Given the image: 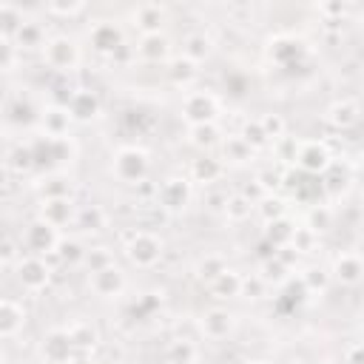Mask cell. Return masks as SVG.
<instances>
[{
  "instance_id": "cell-1",
  "label": "cell",
  "mask_w": 364,
  "mask_h": 364,
  "mask_svg": "<svg viewBox=\"0 0 364 364\" xmlns=\"http://www.w3.org/2000/svg\"><path fill=\"white\" fill-rule=\"evenodd\" d=\"M43 57H46V63L51 65V68H57V71H71L77 63H80V48H77V43L71 40V37H51L48 43H46V48H43Z\"/></svg>"
},
{
  "instance_id": "cell-2",
  "label": "cell",
  "mask_w": 364,
  "mask_h": 364,
  "mask_svg": "<svg viewBox=\"0 0 364 364\" xmlns=\"http://www.w3.org/2000/svg\"><path fill=\"white\" fill-rule=\"evenodd\" d=\"M145 171H148V159H145V154L136 151V148H125V151H119L117 159H114V173H117L122 182H142Z\"/></svg>"
},
{
  "instance_id": "cell-3",
  "label": "cell",
  "mask_w": 364,
  "mask_h": 364,
  "mask_svg": "<svg viewBox=\"0 0 364 364\" xmlns=\"http://www.w3.org/2000/svg\"><path fill=\"white\" fill-rule=\"evenodd\" d=\"M26 247L31 250V256L51 253L54 247H60L57 228H54V225H48L46 219H37V222H34V225H28V230H26Z\"/></svg>"
},
{
  "instance_id": "cell-4",
  "label": "cell",
  "mask_w": 364,
  "mask_h": 364,
  "mask_svg": "<svg viewBox=\"0 0 364 364\" xmlns=\"http://www.w3.org/2000/svg\"><path fill=\"white\" fill-rule=\"evenodd\" d=\"M128 256H131V262H136V264H142V267H151V264L162 256V242H159L154 233L139 230V233L131 239V245H128Z\"/></svg>"
},
{
  "instance_id": "cell-5",
  "label": "cell",
  "mask_w": 364,
  "mask_h": 364,
  "mask_svg": "<svg viewBox=\"0 0 364 364\" xmlns=\"http://www.w3.org/2000/svg\"><path fill=\"white\" fill-rule=\"evenodd\" d=\"M185 117L191 119V125H205L213 122L216 117V100L205 91H193L185 97Z\"/></svg>"
},
{
  "instance_id": "cell-6",
  "label": "cell",
  "mask_w": 364,
  "mask_h": 364,
  "mask_svg": "<svg viewBox=\"0 0 364 364\" xmlns=\"http://www.w3.org/2000/svg\"><path fill=\"white\" fill-rule=\"evenodd\" d=\"M17 276H20V284L26 290H40V287L48 284V267H46L43 256H26V259H20Z\"/></svg>"
},
{
  "instance_id": "cell-7",
  "label": "cell",
  "mask_w": 364,
  "mask_h": 364,
  "mask_svg": "<svg viewBox=\"0 0 364 364\" xmlns=\"http://www.w3.org/2000/svg\"><path fill=\"white\" fill-rule=\"evenodd\" d=\"M296 162H299V168H301L304 173H321V171L330 168V154H327L324 145H318V142H307V145H299V151H296Z\"/></svg>"
},
{
  "instance_id": "cell-8",
  "label": "cell",
  "mask_w": 364,
  "mask_h": 364,
  "mask_svg": "<svg viewBox=\"0 0 364 364\" xmlns=\"http://www.w3.org/2000/svg\"><path fill=\"white\" fill-rule=\"evenodd\" d=\"M91 46H94V51H100V54H117L125 43H122V31L114 26V23H100V26H94V31H91Z\"/></svg>"
},
{
  "instance_id": "cell-9",
  "label": "cell",
  "mask_w": 364,
  "mask_h": 364,
  "mask_svg": "<svg viewBox=\"0 0 364 364\" xmlns=\"http://www.w3.org/2000/svg\"><path fill=\"white\" fill-rule=\"evenodd\" d=\"M23 324H26L23 304H17L14 299H3L0 301V336L3 338H14L17 330H23Z\"/></svg>"
},
{
  "instance_id": "cell-10",
  "label": "cell",
  "mask_w": 364,
  "mask_h": 364,
  "mask_svg": "<svg viewBox=\"0 0 364 364\" xmlns=\"http://www.w3.org/2000/svg\"><path fill=\"white\" fill-rule=\"evenodd\" d=\"M71 350H74V341L68 338L65 330H57L48 338H43V355L51 364H68L71 361Z\"/></svg>"
},
{
  "instance_id": "cell-11",
  "label": "cell",
  "mask_w": 364,
  "mask_h": 364,
  "mask_svg": "<svg viewBox=\"0 0 364 364\" xmlns=\"http://www.w3.org/2000/svg\"><path fill=\"white\" fill-rule=\"evenodd\" d=\"M188 196H191V191H188V182H185V179H168V182L156 191V199H159V205H162L165 210H179V208H185Z\"/></svg>"
},
{
  "instance_id": "cell-12",
  "label": "cell",
  "mask_w": 364,
  "mask_h": 364,
  "mask_svg": "<svg viewBox=\"0 0 364 364\" xmlns=\"http://www.w3.org/2000/svg\"><path fill=\"white\" fill-rule=\"evenodd\" d=\"M131 20H134V26H139L142 34H156L162 20H165V11L156 3H142V6H136L131 11Z\"/></svg>"
},
{
  "instance_id": "cell-13",
  "label": "cell",
  "mask_w": 364,
  "mask_h": 364,
  "mask_svg": "<svg viewBox=\"0 0 364 364\" xmlns=\"http://www.w3.org/2000/svg\"><path fill=\"white\" fill-rule=\"evenodd\" d=\"M122 284H125V279H122L119 267H114V264L105 267V270L91 273V287H94L97 296H117L122 290Z\"/></svg>"
},
{
  "instance_id": "cell-14",
  "label": "cell",
  "mask_w": 364,
  "mask_h": 364,
  "mask_svg": "<svg viewBox=\"0 0 364 364\" xmlns=\"http://www.w3.org/2000/svg\"><path fill=\"white\" fill-rule=\"evenodd\" d=\"M168 51H171V46H168V37L165 34H142L139 37V46H136V54L142 57V60H148V63H159V60H165L168 57Z\"/></svg>"
},
{
  "instance_id": "cell-15",
  "label": "cell",
  "mask_w": 364,
  "mask_h": 364,
  "mask_svg": "<svg viewBox=\"0 0 364 364\" xmlns=\"http://www.w3.org/2000/svg\"><path fill=\"white\" fill-rule=\"evenodd\" d=\"M65 108H68V114H71L74 119H91V117H97V111H100V100H97L91 91H74Z\"/></svg>"
},
{
  "instance_id": "cell-16",
  "label": "cell",
  "mask_w": 364,
  "mask_h": 364,
  "mask_svg": "<svg viewBox=\"0 0 364 364\" xmlns=\"http://www.w3.org/2000/svg\"><path fill=\"white\" fill-rule=\"evenodd\" d=\"M71 216H74V208H71V199H68V196L46 199V202H43V213H40V219H46L48 225L60 228V225H65Z\"/></svg>"
},
{
  "instance_id": "cell-17",
  "label": "cell",
  "mask_w": 364,
  "mask_h": 364,
  "mask_svg": "<svg viewBox=\"0 0 364 364\" xmlns=\"http://www.w3.org/2000/svg\"><path fill=\"white\" fill-rule=\"evenodd\" d=\"M202 330L208 338H225L233 330V316L228 310H208L202 318Z\"/></svg>"
},
{
  "instance_id": "cell-18",
  "label": "cell",
  "mask_w": 364,
  "mask_h": 364,
  "mask_svg": "<svg viewBox=\"0 0 364 364\" xmlns=\"http://www.w3.org/2000/svg\"><path fill=\"white\" fill-rule=\"evenodd\" d=\"M74 117L68 114V108H48L43 111V128H46V136L51 139H63L65 131H68V122Z\"/></svg>"
},
{
  "instance_id": "cell-19",
  "label": "cell",
  "mask_w": 364,
  "mask_h": 364,
  "mask_svg": "<svg viewBox=\"0 0 364 364\" xmlns=\"http://www.w3.org/2000/svg\"><path fill=\"white\" fill-rule=\"evenodd\" d=\"M333 273H336V279H338V282H344V284H355V282L364 276V264H361V259H358V256L344 253V256H338V259H336Z\"/></svg>"
},
{
  "instance_id": "cell-20",
  "label": "cell",
  "mask_w": 364,
  "mask_h": 364,
  "mask_svg": "<svg viewBox=\"0 0 364 364\" xmlns=\"http://www.w3.org/2000/svg\"><path fill=\"white\" fill-rule=\"evenodd\" d=\"M14 43H17V48L23 51V48H46V31H43V26L40 23H31V20H26L23 23V28L11 37Z\"/></svg>"
},
{
  "instance_id": "cell-21",
  "label": "cell",
  "mask_w": 364,
  "mask_h": 364,
  "mask_svg": "<svg viewBox=\"0 0 364 364\" xmlns=\"http://www.w3.org/2000/svg\"><path fill=\"white\" fill-rule=\"evenodd\" d=\"M210 293L216 299H230V296H242V276H236L233 270H225L216 282H210Z\"/></svg>"
},
{
  "instance_id": "cell-22",
  "label": "cell",
  "mask_w": 364,
  "mask_h": 364,
  "mask_svg": "<svg viewBox=\"0 0 364 364\" xmlns=\"http://www.w3.org/2000/svg\"><path fill=\"white\" fill-rule=\"evenodd\" d=\"M210 54V37L205 34H188L185 43H182V57L193 60V63H202L205 57Z\"/></svg>"
},
{
  "instance_id": "cell-23",
  "label": "cell",
  "mask_w": 364,
  "mask_h": 364,
  "mask_svg": "<svg viewBox=\"0 0 364 364\" xmlns=\"http://www.w3.org/2000/svg\"><path fill=\"white\" fill-rule=\"evenodd\" d=\"M330 122H333L336 128H350V125H355V122H358V105L350 102V100L336 102V105L330 108Z\"/></svg>"
},
{
  "instance_id": "cell-24",
  "label": "cell",
  "mask_w": 364,
  "mask_h": 364,
  "mask_svg": "<svg viewBox=\"0 0 364 364\" xmlns=\"http://www.w3.org/2000/svg\"><path fill=\"white\" fill-rule=\"evenodd\" d=\"M191 173H193L196 182H213L222 173V165L216 159H210V156H199V159H193Z\"/></svg>"
},
{
  "instance_id": "cell-25",
  "label": "cell",
  "mask_w": 364,
  "mask_h": 364,
  "mask_svg": "<svg viewBox=\"0 0 364 364\" xmlns=\"http://www.w3.org/2000/svg\"><path fill=\"white\" fill-rule=\"evenodd\" d=\"M293 233H296V228H293L287 219H273V222H270V230H267V242H270L273 247H282V245L293 242Z\"/></svg>"
},
{
  "instance_id": "cell-26",
  "label": "cell",
  "mask_w": 364,
  "mask_h": 364,
  "mask_svg": "<svg viewBox=\"0 0 364 364\" xmlns=\"http://www.w3.org/2000/svg\"><path fill=\"white\" fill-rule=\"evenodd\" d=\"M216 139H219V131H216L213 122L191 125V142H193V145H199V148H210Z\"/></svg>"
},
{
  "instance_id": "cell-27",
  "label": "cell",
  "mask_w": 364,
  "mask_h": 364,
  "mask_svg": "<svg viewBox=\"0 0 364 364\" xmlns=\"http://www.w3.org/2000/svg\"><path fill=\"white\" fill-rule=\"evenodd\" d=\"M253 205H256V202H250L247 196H230V199L225 202V213H228V219H233V222H242L245 216H250Z\"/></svg>"
},
{
  "instance_id": "cell-28",
  "label": "cell",
  "mask_w": 364,
  "mask_h": 364,
  "mask_svg": "<svg viewBox=\"0 0 364 364\" xmlns=\"http://www.w3.org/2000/svg\"><path fill=\"white\" fill-rule=\"evenodd\" d=\"M168 361L171 364H193L196 361V347L191 341H173L168 350Z\"/></svg>"
},
{
  "instance_id": "cell-29",
  "label": "cell",
  "mask_w": 364,
  "mask_h": 364,
  "mask_svg": "<svg viewBox=\"0 0 364 364\" xmlns=\"http://www.w3.org/2000/svg\"><path fill=\"white\" fill-rule=\"evenodd\" d=\"M196 63L193 60H188V57H179V60H173L171 63V77L176 80V82H191V80H196Z\"/></svg>"
},
{
  "instance_id": "cell-30",
  "label": "cell",
  "mask_w": 364,
  "mask_h": 364,
  "mask_svg": "<svg viewBox=\"0 0 364 364\" xmlns=\"http://www.w3.org/2000/svg\"><path fill=\"white\" fill-rule=\"evenodd\" d=\"M77 222L85 228V230H100L102 225H105V213L100 210V208H82V210H77Z\"/></svg>"
},
{
  "instance_id": "cell-31",
  "label": "cell",
  "mask_w": 364,
  "mask_h": 364,
  "mask_svg": "<svg viewBox=\"0 0 364 364\" xmlns=\"http://www.w3.org/2000/svg\"><path fill=\"white\" fill-rule=\"evenodd\" d=\"M225 270H228V267H225V262H222L219 256H208V259H202V262H199V276H202L208 284H210V282H216Z\"/></svg>"
},
{
  "instance_id": "cell-32",
  "label": "cell",
  "mask_w": 364,
  "mask_h": 364,
  "mask_svg": "<svg viewBox=\"0 0 364 364\" xmlns=\"http://www.w3.org/2000/svg\"><path fill=\"white\" fill-rule=\"evenodd\" d=\"M68 338L74 341V347H91L97 341V330L91 324H74L71 330H65Z\"/></svg>"
},
{
  "instance_id": "cell-33",
  "label": "cell",
  "mask_w": 364,
  "mask_h": 364,
  "mask_svg": "<svg viewBox=\"0 0 364 364\" xmlns=\"http://www.w3.org/2000/svg\"><path fill=\"white\" fill-rule=\"evenodd\" d=\"M242 139H245L250 148H262V145L267 142V134H264L262 122L256 119V122H247V125H245V131H242Z\"/></svg>"
},
{
  "instance_id": "cell-34",
  "label": "cell",
  "mask_w": 364,
  "mask_h": 364,
  "mask_svg": "<svg viewBox=\"0 0 364 364\" xmlns=\"http://www.w3.org/2000/svg\"><path fill=\"white\" fill-rule=\"evenodd\" d=\"M330 219H333V213H330V208H324V205H318V208H313L310 210V230L313 233H321V230H327L330 228Z\"/></svg>"
},
{
  "instance_id": "cell-35",
  "label": "cell",
  "mask_w": 364,
  "mask_h": 364,
  "mask_svg": "<svg viewBox=\"0 0 364 364\" xmlns=\"http://www.w3.org/2000/svg\"><path fill=\"white\" fill-rule=\"evenodd\" d=\"M259 122H262V128H264L267 139H282V136H284V119H282V117L267 114V117H262Z\"/></svg>"
},
{
  "instance_id": "cell-36",
  "label": "cell",
  "mask_w": 364,
  "mask_h": 364,
  "mask_svg": "<svg viewBox=\"0 0 364 364\" xmlns=\"http://www.w3.org/2000/svg\"><path fill=\"white\" fill-rule=\"evenodd\" d=\"M262 270H264V276H262L264 282H270V279H276V282H284V279H287V276H284V273H287V267L282 264V259H279V256H273V259H267Z\"/></svg>"
},
{
  "instance_id": "cell-37",
  "label": "cell",
  "mask_w": 364,
  "mask_h": 364,
  "mask_svg": "<svg viewBox=\"0 0 364 364\" xmlns=\"http://www.w3.org/2000/svg\"><path fill=\"white\" fill-rule=\"evenodd\" d=\"M85 262H88L91 273H97V270H105V267H111V264H114V262H111V256L105 253V247H97L94 253H85Z\"/></svg>"
},
{
  "instance_id": "cell-38",
  "label": "cell",
  "mask_w": 364,
  "mask_h": 364,
  "mask_svg": "<svg viewBox=\"0 0 364 364\" xmlns=\"http://www.w3.org/2000/svg\"><path fill=\"white\" fill-rule=\"evenodd\" d=\"M46 11H48V14H65V17H74V14H82V11H85V3H48Z\"/></svg>"
},
{
  "instance_id": "cell-39",
  "label": "cell",
  "mask_w": 364,
  "mask_h": 364,
  "mask_svg": "<svg viewBox=\"0 0 364 364\" xmlns=\"http://www.w3.org/2000/svg\"><path fill=\"white\" fill-rule=\"evenodd\" d=\"M11 259H14V245H11V239H6L3 242V264H11Z\"/></svg>"
},
{
  "instance_id": "cell-40",
  "label": "cell",
  "mask_w": 364,
  "mask_h": 364,
  "mask_svg": "<svg viewBox=\"0 0 364 364\" xmlns=\"http://www.w3.org/2000/svg\"><path fill=\"white\" fill-rule=\"evenodd\" d=\"M350 364H364V344L350 353Z\"/></svg>"
},
{
  "instance_id": "cell-41",
  "label": "cell",
  "mask_w": 364,
  "mask_h": 364,
  "mask_svg": "<svg viewBox=\"0 0 364 364\" xmlns=\"http://www.w3.org/2000/svg\"><path fill=\"white\" fill-rule=\"evenodd\" d=\"M245 364H264V361H245Z\"/></svg>"
},
{
  "instance_id": "cell-42",
  "label": "cell",
  "mask_w": 364,
  "mask_h": 364,
  "mask_svg": "<svg viewBox=\"0 0 364 364\" xmlns=\"http://www.w3.org/2000/svg\"><path fill=\"white\" fill-rule=\"evenodd\" d=\"M68 364H85V361H68Z\"/></svg>"
},
{
  "instance_id": "cell-43",
  "label": "cell",
  "mask_w": 364,
  "mask_h": 364,
  "mask_svg": "<svg viewBox=\"0 0 364 364\" xmlns=\"http://www.w3.org/2000/svg\"><path fill=\"white\" fill-rule=\"evenodd\" d=\"M361 171H364V156H361Z\"/></svg>"
},
{
  "instance_id": "cell-44",
  "label": "cell",
  "mask_w": 364,
  "mask_h": 364,
  "mask_svg": "<svg viewBox=\"0 0 364 364\" xmlns=\"http://www.w3.org/2000/svg\"><path fill=\"white\" fill-rule=\"evenodd\" d=\"M361 316H364V310H361Z\"/></svg>"
}]
</instances>
